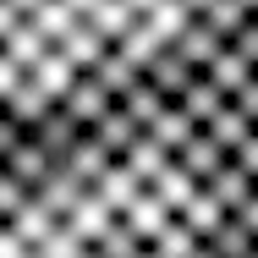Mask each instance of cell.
Segmentation results:
<instances>
[{
	"mask_svg": "<svg viewBox=\"0 0 258 258\" xmlns=\"http://www.w3.org/2000/svg\"><path fill=\"white\" fill-rule=\"evenodd\" d=\"M83 192H88V187H83V181H77V176H72L66 165H50V176H44V181L33 187V204L44 209L55 225H66V220H72V209L83 204Z\"/></svg>",
	"mask_w": 258,
	"mask_h": 258,
	"instance_id": "cell-1",
	"label": "cell"
},
{
	"mask_svg": "<svg viewBox=\"0 0 258 258\" xmlns=\"http://www.w3.org/2000/svg\"><path fill=\"white\" fill-rule=\"evenodd\" d=\"M143 83H149V88H154L165 104H176L181 94H187V88H192V83H198V72H192V66H187V60H181L176 50H159L154 60L143 66Z\"/></svg>",
	"mask_w": 258,
	"mask_h": 258,
	"instance_id": "cell-2",
	"label": "cell"
},
{
	"mask_svg": "<svg viewBox=\"0 0 258 258\" xmlns=\"http://www.w3.org/2000/svg\"><path fill=\"white\" fill-rule=\"evenodd\" d=\"M55 110H66V115H72V121H77L83 132H94V126L104 121V115L115 110V99L104 94L99 83H94V77H77V83H72V94H66L60 104H55Z\"/></svg>",
	"mask_w": 258,
	"mask_h": 258,
	"instance_id": "cell-3",
	"label": "cell"
},
{
	"mask_svg": "<svg viewBox=\"0 0 258 258\" xmlns=\"http://www.w3.org/2000/svg\"><path fill=\"white\" fill-rule=\"evenodd\" d=\"M77 77H83V72H72V60H66L60 50H44L33 66H28V83H33V88H39L50 104H60V99H66Z\"/></svg>",
	"mask_w": 258,
	"mask_h": 258,
	"instance_id": "cell-4",
	"label": "cell"
},
{
	"mask_svg": "<svg viewBox=\"0 0 258 258\" xmlns=\"http://www.w3.org/2000/svg\"><path fill=\"white\" fill-rule=\"evenodd\" d=\"M198 77H204V83L214 88V94H220V99H236V94H242V88L253 83L258 72H253V66H247V60H242L236 50H231V44H225V50L214 55V60H209V66L198 72Z\"/></svg>",
	"mask_w": 258,
	"mask_h": 258,
	"instance_id": "cell-5",
	"label": "cell"
},
{
	"mask_svg": "<svg viewBox=\"0 0 258 258\" xmlns=\"http://www.w3.org/2000/svg\"><path fill=\"white\" fill-rule=\"evenodd\" d=\"M253 192H258V187H253V181H247V176H242V170H236V165H231V159H225V170H214V176H209V181H204V198H209V204H214V209H220L225 220H231L236 209L247 204Z\"/></svg>",
	"mask_w": 258,
	"mask_h": 258,
	"instance_id": "cell-6",
	"label": "cell"
},
{
	"mask_svg": "<svg viewBox=\"0 0 258 258\" xmlns=\"http://www.w3.org/2000/svg\"><path fill=\"white\" fill-rule=\"evenodd\" d=\"M115 165H121V170H126V176H132L138 187H154V176L165 170V165H170V154L159 149V143L149 138V132H138V138L126 143V154L115 159Z\"/></svg>",
	"mask_w": 258,
	"mask_h": 258,
	"instance_id": "cell-7",
	"label": "cell"
},
{
	"mask_svg": "<svg viewBox=\"0 0 258 258\" xmlns=\"http://www.w3.org/2000/svg\"><path fill=\"white\" fill-rule=\"evenodd\" d=\"M50 165H55V159L44 154V149H39L33 138H22V143H17L11 154L0 159V170H6V176H11L17 187H28V192H33V187H39L44 176H50Z\"/></svg>",
	"mask_w": 258,
	"mask_h": 258,
	"instance_id": "cell-8",
	"label": "cell"
},
{
	"mask_svg": "<svg viewBox=\"0 0 258 258\" xmlns=\"http://www.w3.org/2000/svg\"><path fill=\"white\" fill-rule=\"evenodd\" d=\"M170 165H176L181 176H192V181L204 187V181H209V176H214V170H225V149H220V143H214L209 132H198V138H192V143H187L181 154L170 159Z\"/></svg>",
	"mask_w": 258,
	"mask_h": 258,
	"instance_id": "cell-9",
	"label": "cell"
},
{
	"mask_svg": "<svg viewBox=\"0 0 258 258\" xmlns=\"http://www.w3.org/2000/svg\"><path fill=\"white\" fill-rule=\"evenodd\" d=\"M28 138H33V143H39V149H44V154H50L55 165H60V159L72 154V143L83 138V126H77V121H72L66 110H50V115H44V121H39L33 132H28Z\"/></svg>",
	"mask_w": 258,
	"mask_h": 258,
	"instance_id": "cell-10",
	"label": "cell"
},
{
	"mask_svg": "<svg viewBox=\"0 0 258 258\" xmlns=\"http://www.w3.org/2000/svg\"><path fill=\"white\" fill-rule=\"evenodd\" d=\"M121 225H126V231H132V236H138L143 247H149V242H154L159 231L170 225V214H165V204H159L154 192L143 187V192H138V204H132V209H126V214H121Z\"/></svg>",
	"mask_w": 258,
	"mask_h": 258,
	"instance_id": "cell-11",
	"label": "cell"
},
{
	"mask_svg": "<svg viewBox=\"0 0 258 258\" xmlns=\"http://www.w3.org/2000/svg\"><path fill=\"white\" fill-rule=\"evenodd\" d=\"M149 138H154L159 149L176 159L181 149H187V143H192V138H198V126H192V121L181 115V104H165V110L154 115V126H149Z\"/></svg>",
	"mask_w": 258,
	"mask_h": 258,
	"instance_id": "cell-12",
	"label": "cell"
},
{
	"mask_svg": "<svg viewBox=\"0 0 258 258\" xmlns=\"http://www.w3.org/2000/svg\"><path fill=\"white\" fill-rule=\"evenodd\" d=\"M88 192H94V198H99V204L110 209L115 220H121L126 209L138 204V192H143V187H138V181H132L126 170H121V165H110V170H104V176H99V181H94V187H88Z\"/></svg>",
	"mask_w": 258,
	"mask_h": 258,
	"instance_id": "cell-13",
	"label": "cell"
},
{
	"mask_svg": "<svg viewBox=\"0 0 258 258\" xmlns=\"http://www.w3.org/2000/svg\"><path fill=\"white\" fill-rule=\"evenodd\" d=\"M55 50L72 60V72H83V77H88V72L99 66V55L110 50V44H104V39L94 33V28H88V22H77V28H72V33H66V39L55 44Z\"/></svg>",
	"mask_w": 258,
	"mask_h": 258,
	"instance_id": "cell-14",
	"label": "cell"
},
{
	"mask_svg": "<svg viewBox=\"0 0 258 258\" xmlns=\"http://www.w3.org/2000/svg\"><path fill=\"white\" fill-rule=\"evenodd\" d=\"M110 225H115V214H110V209H104L99 198H94V192H83V204L72 209V220H66V231H72V236H77L83 247H94V242H99Z\"/></svg>",
	"mask_w": 258,
	"mask_h": 258,
	"instance_id": "cell-15",
	"label": "cell"
},
{
	"mask_svg": "<svg viewBox=\"0 0 258 258\" xmlns=\"http://www.w3.org/2000/svg\"><path fill=\"white\" fill-rule=\"evenodd\" d=\"M60 165H66V170H72V176H77L83 187H94V181H99V176H104V170H110V165H115V159H110V154H104V149H99V143H94V138L83 132V138L72 143V154L60 159Z\"/></svg>",
	"mask_w": 258,
	"mask_h": 258,
	"instance_id": "cell-16",
	"label": "cell"
},
{
	"mask_svg": "<svg viewBox=\"0 0 258 258\" xmlns=\"http://www.w3.org/2000/svg\"><path fill=\"white\" fill-rule=\"evenodd\" d=\"M149 192H154L159 204H165V214L176 220L181 209H187V204H192V198H198V181H192V176H181L176 165H165V170H159V176H154V187H149Z\"/></svg>",
	"mask_w": 258,
	"mask_h": 258,
	"instance_id": "cell-17",
	"label": "cell"
},
{
	"mask_svg": "<svg viewBox=\"0 0 258 258\" xmlns=\"http://www.w3.org/2000/svg\"><path fill=\"white\" fill-rule=\"evenodd\" d=\"M115 110H121V115H126V121H132L138 132H149V126H154V115L165 110V99H159L154 88H149V83L138 77V83H132V88H126L121 99H115Z\"/></svg>",
	"mask_w": 258,
	"mask_h": 258,
	"instance_id": "cell-18",
	"label": "cell"
},
{
	"mask_svg": "<svg viewBox=\"0 0 258 258\" xmlns=\"http://www.w3.org/2000/svg\"><path fill=\"white\" fill-rule=\"evenodd\" d=\"M83 22H88V28L99 33L104 44H121V39L132 33V22H138V17H132V11H126L121 0H99V6H94V11L83 17Z\"/></svg>",
	"mask_w": 258,
	"mask_h": 258,
	"instance_id": "cell-19",
	"label": "cell"
},
{
	"mask_svg": "<svg viewBox=\"0 0 258 258\" xmlns=\"http://www.w3.org/2000/svg\"><path fill=\"white\" fill-rule=\"evenodd\" d=\"M88 77L99 83L104 94H110V99H121V94H126V88L138 83V66H132V60H126L121 50H104V55H99V66H94Z\"/></svg>",
	"mask_w": 258,
	"mask_h": 258,
	"instance_id": "cell-20",
	"label": "cell"
},
{
	"mask_svg": "<svg viewBox=\"0 0 258 258\" xmlns=\"http://www.w3.org/2000/svg\"><path fill=\"white\" fill-rule=\"evenodd\" d=\"M170 50L181 55V60H187L192 72H204V66H209V60H214V55H220V50H225V44H220V39L209 33L204 22H187V33H181V39H176Z\"/></svg>",
	"mask_w": 258,
	"mask_h": 258,
	"instance_id": "cell-21",
	"label": "cell"
},
{
	"mask_svg": "<svg viewBox=\"0 0 258 258\" xmlns=\"http://www.w3.org/2000/svg\"><path fill=\"white\" fill-rule=\"evenodd\" d=\"M138 22H143V28L154 33V39L165 44V50H170V44H176V39L187 33V22H198V17H187V11L176 6V0H159L154 11H149V17H138Z\"/></svg>",
	"mask_w": 258,
	"mask_h": 258,
	"instance_id": "cell-22",
	"label": "cell"
},
{
	"mask_svg": "<svg viewBox=\"0 0 258 258\" xmlns=\"http://www.w3.org/2000/svg\"><path fill=\"white\" fill-rule=\"evenodd\" d=\"M0 110H6V115H11V121L22 126V132H33V126H39V121H44V115H50V110H55V104L44 99V94H39L33 83H22V88H17L11 99L0 104Z\"/></svg>",
	"mask_w": 258,
	"mask_h": 258,
	"instance_id": "cell-23",
	"label": "cell"
},
{
	"mask_svg": "<svg viewBox=\"0 0 258 258\" xmlns=\"http://www.w3.org/2000/svg\"><path fill=\"white\" fill-rule=\"evenodd\" d=\"M77 22H83V17H72V11L60 6V0H44V6H39V11L28 17V28H33V33H39V39L50 44V50L60 44V39H66V33H72V28H77Z\"/></svg>",
	"mask_w": 258,
	"mask_h": 258,
	"instance_id": "cell-24",
	"label": "cell"
},
{
	"mask_svg": "<svg viewBox=\"0 0 258 258\" xmlns=\"http://www.w3.org/2000/svg\"><path fill=\"white\" fill-rule=\"evenodd\" d=\"M6 231H11V236H17V242L33 253V247H39V242H44V236L55 231V220H50V214H44L39 204H33V198H28V204L17 209V220H6Z\"/></svg>",
	"mask_w": 258,
	"mask_h": 258,
	"instance_id": "cell-25",
	"label": "cell"
},
{
	"mask_svg": "<svg viewBox=\"0 0 258 258\" xmlns=\"http://www.w3.org/2000/svg\"><path fill=\"white\" fill-rule=\"evenodd\" d=\"M176 104H181V115H187V121H192L198 132H204V126H209V121H214V115H220V110H225L231 99H220V94L209 88L204 77H198V83H192V88H187V94H181Z\"/></svg>",
	"mask_w": 258,
	"mask_h": 258,
	"instance_id": "cell-26",
	"label": "cell"
},
{
	"mask_svg": "<svg viewBox=\"0 0 258 258\" xmlns=\"http://www.w3.org/2000/svg\"><path fill=\"white\" fill-rule=\"evenodd\" d=\"M44 50H50V44H44V39H39V33L28 28V22H17V28L6 33V44H0V55H6V60H11V66L22 72V77H28V66H33V60H39Z\"/></svg>",
	"mask_w": 258,
	"mask_h": 258,
	"instance_id": "cell-27",
	"label": "cell"
},
{
	"mask_svg": "<svg viewBox=\"0 0 258 258\" xmlns=\"http://www.w3.org/2000/svg\"><path fill=\"white\" fill-rule=\"evenodd\" d=\"M204 247H209L214 258H247L258 242L247 236V231H242V225H236V220H220V225H214V231L204 236Z\"/></svg>",
	"mask_w": 258,
	"mask_h": 258,
	"instance_id": "cell-28",
	"label": "cell"
},
{
	"mask_svg": "<svg viewBox=\"0 0 258 258\" xmlns=\"http://www.w3.org/2000/svg\"><path fill=\"white\" fill-rule=\"evenodd\" d=\"M88 138H94V143H99V149H104L110 159H121V154H126V143L138 138V126H132V121H126L121 110H110V115H104V121L94 126V132H88Z\"/></svg>",
	"mask_w": 258,
	"mask_h": 258,
	"instance_id": "cell-29",
	"label": "cell"
},
{
	"mask_svg": "<svg viewBox=\"0 0 258 258\" xmlns=\"http://www.w3.org/2000/svg\"><path fill=\"white\" fill-rule=\"evenodd\" d=\"M198 22H204V28L214 33V39H220V44H231V39L242 33V22H247V11H242L236 0H214V6H209L204 17H198Z\"/></svg>",
	"mask_w": 258,
	"mask_h": 258,
	"instance_id": "cell-30",
	"label": "cell"
},
{
	"mask_svg": "<svg viewBox=\"0 0 258 258\" xmlns=\"http://www.w3.org/2000/svg\"><path fill=\"white\" fill-rule=\"evenodd\" d=\"M198 247H204V242H198V236H192L181 220H170V225L159 231L154 242H149V253H154V258H192Z\"/></svg>",
	"mask_w": 258,
	"mask_h": 258,
	"instance_id": "cell-31",
	"label": "cell"
},
{
	"mask_svg": "<svg viewBox=\"0 0 258 258\" xmlns=\"http://www.w3.org/2000/svg\"><path fill=\"white\" fill-rule=\"evenodd\" d=\"M204 132H209V138H214V143H220V149H225V159H231V154H236V149H242V143H247V132H253V126H247V121H242V115H236V110L225 104V110H220V115L209 121Z\"/></svg>",
	"mask_w": 258,
	"mask_h": 258,
	"instance_id": "cell-32",
	"label": "cell"
},
{
	"mask_svg": "<svg viewBox=\"0 0 258 258\" xmlns=\"http://www.w3.org/2000/svg\"><path fill=\"white\" fill-rule=\"evenodd\" d=\"M110 50H121L126 60H132V66H138V77H143V66H149V60H154L165 44H159V39L149 33V28H143V22H132V33H126L121 44H110Z\"/></svg>",
	"mask_w": 258,
	"mask_h": 258,
	"instance_id": "cell-33",
	"label": "cell"
},
{
	"mask_svg": "<svg viewBox=\"0 0 258 258\" xmlns=\"http://www.w3.org/2000/svg\"><path fill=\"white\" fill-rule=\"evenodd\" d=\"M88 253H94V258H138V253H143V242H138V236H132L121 220H115V225L104 231V236L88 247Z\"/></svg>",
	"mask_w": 258,
	"mask_h": 258,
	"instance_id": "cell-34",
	"label": "cell"
},
{
	"mask_svg": "<svg viewBox=\"0 0 258 258\" xmlns=\"http://www.w3.org/2000/svg\"><path fill=\"white\" fill-rule=\"evenodd\" d=\"M176 220H181V225H187V231H192V236L204 242V236H209V231H214V225H220V220H225V214H220V209L209 204V198H204V187H198V198H192V204L181 209Z\"/></svg>",
	"mask_w": 258,
	"mask_h": 258,
	"instance_id": "cell-35",
	"label": "cell"
},
{
	"mask_svg": "<svg viewBox=\"0 0 258 258\" xmlns=\"http://www.w3.org/2000/svg\"><path fill=\"white\" fill-rule=\"evenodd\" d=\"M83 253H88V247H83V242H77V236H72L66 225H55L50 236H44V242L33 247V258H83Z\"/></svg>",
	"mask_w": 258,
	"mask_h": 258,
	"instance_id": "cell-36",
	"label": "cell"
},
{
	"mask_svg": "<svg viewBox=\"0 0 258 258\" xmlns=\"http://www.w3.org/2000/svg\"><path fill=\"white\" fill-rule=\"evenodd\" d=\"M28 198H33V192H28V187H17V181L0 170V225H6V220H17V209L28 204Z\"/></svg>",
	"mask_w": 258,
	"mask_h": 258,
	"instance_id": "cell-37",
	"label": "cell"
},
{
	"mask_svg": "<svg viewBox=\"0 0 258 258\" xmlns=\"http://www.w3.org/2000/svg\"><path fill=\"white\" fill-rule=\"evenodd\" d=\"M231 50H236V55H242V60L258 72V17H247V22H242V33L231 39Z\"/></svg>",
	"mask_w": 258,
	"mask_h": 258,
	"instance_id": "cell-38",
	"label": "cell"
},
{
	"mask_svg": "<svg viewBox=\"0 0 258 258\" xmlns=\"http://www.w3.org/2000/svg\"><path fill=\"white\" fill-rule=\"evenodd\" d=\"M231 165H236V170H242V176H247V181L258 187V132H247V143L231 154Z\"/></svg>",
	"mask_w": 258,
	"mask_h": 258,
	"instance_id": "cell-39",
	"label": "cell"
},
{
	"mask_svg": "<svg viewBox=\"0 0 258 258\" xmlns=\"http://www.w3.org/2000/svg\"><path fill=\"white\" fill-rule=\"evenodd\" d=\"M231 110H236V115H242V121H247V126L258 132V77L247 83V88H242V94H236V99H231Z\"/></svg>",
	"mask_w": 258,
	"mask_h": 258,
	"instance_id": "cell-40",
	"label": "cell"
},
{
	"mask_svg": "<svg viewBox=\"0 0 258 258\" xmlns=\"http://www.w3.org/2000/svg\"><path fill=\"white\" fill-rule=\"evenodd\" d=\"M22 138H28V132H22V126H17V121H11V115H6V110H0V159L11 154V149H17V143H22Z\"/></svg>",
	"mask_w": 258,
	"mask_h": 258,
	"instance_id": "cell-41",
	"label": "cell"
},
{
	"mask_svg": "<svg viewBox=\"0 0 258 258\" xmlns=\"http://www.w3.org/2000/svg\"><path fill=\"white\" fill-rule=\"evenodd\" d=\"M22 83H28V77H22V72H17V66H11V60H6V55H0V104L11 99V94H17V88H22Z\"/></svg>",
	"mask_w": 258,
	"mask_h": 258,
	"instance_id": "cell-42",
	"label": "cell"
},
{
	"mask_svg": "<svg viewBox=\"0 0 258 258\" xmlns=\"http://www.w3.org/2000/svg\"><path fill=\"white\" fill-rule=\"evenodd\" d=\"M231 220H236V225H242V231H247V236H253V242H258V192H253V198H247V204H242V209H236Z\"/></svg>",
	"mask_w": 258,
	"mask_h": 258,
	"instance_id": "cell-43",
	"label": "cell"
},
{
	"mask_svg": "<svg viewBox=\"0 0 258 258\" xmlns=\"http://www.w3.org/2000/svg\"><path fill=\"white\" fill-rule=\"evenodd\" d=\"M0 258H28V247H22V242H17L6 225H0Z\"/></svg>",
	"mask_w": 258,
	"mask_h": 258,
	"instance_id": "cell-44",
	"label": "cell"
},
{
	"mask_svg": "<svg viewBox=\"0 0 258 258\" xmlns=\"http://www.w3.org/2000/svg\"><path fill=\"white\" fill-rule=\"evenodd\" d=\"M17 22H22V17H17V11H11V6H6V0H0V44H6V33H11V28H17Z\"/></svg>",
	"mask_w": 258,
	"mask_h": 258,
	"instance_id": "cell-45",
	"label": "cell"
},
{
	"mask_svg": "<svg viewBox=\"0 0 258 258\" xmlns=\"http://www.w3.org/2000/svg\"><path fill=\"white\" fill-rule=\"evenodd\" d=\"M6 6H11V11H17V17H22V22H28V17H33V11H39V6H44V0H6Z\"/></svg>",
	"mask_w": 258,
	"mask_h": 258,
	"instance_id": "cell-46",
	"label": "cell"
},
{
	"mask_svg": "<svg viewBox=\"0 0 258 258\" xmlns=\"http://www.w3.org/2000/svg\"><path fill=\"white\" fill-rule=\"evenodd\" d=\"M60 6H66V11H72V17H88V11H94V6H99V0H60Z\"/></svg>",
	"mask_w": 258,
	"mask_h": 258,
	"instance_id": "cell-47",
	"label": "cell"
},
{
	"mask_svg": "<svg viewBox=\"0 0 258 258\" xmlns=\"http://www.w3.org/2000/svg\"><path fill=\"white\" fill-rule=\"evenodd\" d=\"M121 6H126V11H132V17H149V11H154L159 0H121Z\"/></svg>",
	"mask_w": 258,
	"mask_h": 258,
	"instance_id": "cell-48",
	"label": "cell"
},
{
	"mask_svg": "<svg viewBox=\"0 0 258 258\" xmlns=\"http://www.w3.org/2000/svg\"><path fill=\"white\" fill-rule=\"evenodd\" d=\"M176 6H181L187 17H204V11H209V6H214V0H176Z\"/></svg>",
	"mask_w": 258,
	"mask_h": 258,
	"instance_id": "cell-49",
	"label": "cell"
},
{
	"mask_svg": "<svg viewBox=\"0 0 258 258\" xmlns=\"http://www.w3.org/2000/svg\"><path fill=\"white\" fill-rule=\"evenodd\" d=\"M236 6H242V11H247V17H258V0H236Z\"/></svg>",
	"mask_w": 258,
	"mask_h": 258,
	"instance_id": "cell-50",
	"label": "cell"
},
{
	"mask_svg": "<svg viewBox=\"0 0 258 258\" xmlns=\"http://www.w3.org/2000/svg\"><path fill=\"white\" fill-rule=\"evenodd\" d=\"M192 258H214V253H209V247H198V253H192Z\"/></svg>",
	"mask_w": 258,
	"mask_h": 258,
	"instance_id": "cell-51",
	"label": "cell"
},
{
	"mask_svg": "<svg viewBox=\"0 0 258 258\" xmlns=\"http://www.w3.org/2000/svg\"><path fill=\"white\" fill-rule=\"evenodd\" d=\"M138 258H154V253H149V247H143V253H138Z\"/></svg>",
	"mask_w": 258,
	"mask_h": 258,
	"instance_id": "cell-52",
	"label": "cell"
},
{
	"mask_svg": "<svg viewBox=\"0 0 258 258\" xmlns=\"http://www.w3.org/2000/svg\"><path fill=\"white\" fill-rule=\"evenodd\" d=\"M247 258H258V247H253V253H247Z\"/></svg>",
	"mask_w": 258,
	"mask_h": 258,
	"instance_id": "cell-53",
	"label": "cell"
},
{
	"mask_svg": "<svg viewBox=\"0 0 258 258\" xmlns=\"http://www.w3.org/2000/svg\"><path fill=\"white\" fill-rule=\"evenodd\" d=\"M83 258H94V253H83Z\"/></svg>",
	"mask_w": 258,
	"mask_h": 258,
	"instance_id": "cell-54",
	"label": "cell"
},
{
	"mask_svg": "<svg viewBox=\"0 0 258 258\" xmlns=\"http://www.w3.org/2000/svg\"><path fill=\"white\" fill-rule=\"evenodd\" d=\"M28 258H33V253H28Z\"/></svg>",
	"mask_w": 258,
	"mask_h": 258,
	"instance_id": "cell-55",
	"label": "cell"
}]
</instances>
